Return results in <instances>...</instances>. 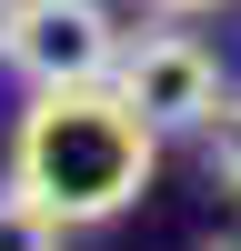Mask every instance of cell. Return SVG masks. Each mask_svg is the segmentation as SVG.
Returning a JSON list of instances; mask_svg holds the SVG:
<instances>
[{"label": "cell", "instance_id": "1", "mask_svg": "<svg viewBox=\"0 0 241 251\" xmlns=\"http://www.w3.org/2000/svg\"><path fill=\"white\" fill-rule=\"evenodd\" d=\"M151 161H161V131L111 91H30L10 131V181L60 221V231H91V221H120L141 191H151Z\"/></svg>", "mask_w": 241, "mask_h": 251}, {"label": "cell", "instance_id": "2", "mask_svg": "<svg viewBox=\"0 0 241 251\" xmlns=\"http://www.w3.org/2000/svg\"><path fill=\"white\" fill-rule=\"evenodd\" d=\"M0 60L30 91H91L120 71V20L100 0H0Z\"/></svg>", "mask_w": 241, "mask_h": 251}, {"label": "cell", "instance_id": "3", "mask_svg": "<svg viewBox=\"0 0 241 251\" xmlns=\"http://www.w3.org/2000/svg\"><path fill=\"white\" fill-rule=\"evenodd\" d=\"M111 91L131 100L161 141H171V131H211V111L231 100V91H221V60L201 50L191 30H141V40H120Z\"/></svg>", "mask_w": 241, "mask_h": 251}, {"label": "cell", "instance_id": "4", "mask_svg": "<svg viewBox=\"0 0 241 251\" xmlns=\"http://www.w3.org/2000/svg\"><path fill=\"white\" fill-rule=\"evenodd\" d=\"M0 251H60V221L40 211L20 181H0Z\"/></svg>", "mask_w": 241, "mask_h": 251}, {"label": "cell", "instance_id": "5", "mask_svg": "<svg viewBox=\"0 0 241 251\" xmlns=\"http://www.w3.org/2000/svg\"><path fill=\"white\" fill-rule=\"evenodd\" d=\"M201 151H211V181H221V191L241 201V91H231V100L211 111V131H201Z\"/></svg>", "mask_w": 241, "mask_h": 251}, {"label": "cell", "instance_id": "6", "mask_svg": "<svg viewBox=\"0 0 241 251\" xmlns=\"http://www.w3.org/2000/svg\"><path fill=\"white\" fill-rule=\"evenodd\" d=\"M141 10H161V20H201V10H221V0H141Z\"/></svg>", "mask_w": 241, "mask_h": 251}, {"label": "cell", "instance_id": "7", "mask_svg": "<svg viewBox=\"0 0 241 251\" xmlns=\"http://www.w3.org/2000/svg\"><path fill=\"white\" fill-rule=\"evenodd\" d=\"M201 251H241V241H201Z\"/></svg>", "mask_w": 241, "mask_h": 251}]
</instances>
